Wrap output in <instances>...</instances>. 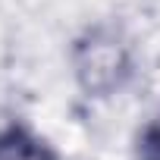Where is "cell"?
I'll use <instances>...</instances> for the list:
<instances>
[{"label":"cell","mask_w":160,"mask_h":160,"mask_svg":"<svg viewBox=\"0 0 160 160\" xmlns=\"http://www.w3.org/2000/svg\"><path fill=\"white\" fill-rule=\"evenodd\" d=\"M0 160H66V154L28 116L13 113L0 119Z\"/></svg>","instance_id":"2"},{"label":"cell","mask_w":160,"mask_h":160,"mask_svg":"<svg viewBox=\"0 0 160 160\" xmlns=\"http://www.w3.org/2000/svg\"><path fill=\"white\" fill-rule=\"evenodd\" d=\"M141 72L135 32L119 16H94L66 41V75L75 94L88 104L122 98Z\"/></svg>","instance_id":"1"},{"label":"cell","mask_w":160,"mask_h":160,"mask_svg":"<svg viewBox=\"0 0 160 160\" xmlns=\"http://www.w3.org/2000/svg\"><path fill=\"white\" fill-rule=\"evenodd\" d=\"M132 160H160V107L151 110L132 132Z\"/></svg>","instance_id":"3"}]
</instances>
